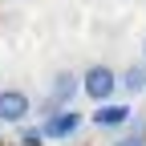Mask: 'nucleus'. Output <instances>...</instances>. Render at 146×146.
Returning a JSON list of instances; mask_svg holds the SVG:
<instances>
[{
	"instance_id": "obj_6",
	"label": "nucleus",
	"mask_w": 146,
	"mask_h": 146,
	"mask_svg": "<svg viewBox=\"0 0 146 146\" xmlns=\"http://www.w3.org/2000/svg\"><path fill=\"white\" fill-rule=\"evenodd\" d=\"M118 81H122V89H126V94H134V98H138L142 89H146V65H130Z\"/></svg>"
},
{
	"instance_id": "obj_1",
	"label": "nucleus",
	"mask_w": 146,
	"mask_h": 146,
	"mask_svg": "<svg viewBox=\"0 0 146 146\" xmlns=\"http://www.w3.org/2000/svg\"><path fill=\"white\" fill-rule=\"evenodd\" d=\"M118 89H122V81H118V73L110 69V65H89V69L81 73V94H85L89 102H98V106L114 102Z\"/></svg>"
},
{
	"instance_id": "obj_4",
	"label": "nucleus",
	"mask_w": 146,
	"mask_h": 146,
	"mask_svg": "<svg viewBox=\"0 0 146 146\" xmlns=\"http://www.w3.org/2000/svg\"><path fill=\"white\" fill-rule=\"evenodd\" d=\"M77 89H81V77H77V73H69V69H61L57 77L49 81V98L57 102L61 110H69V102L77 98Z\"/></svg>"
},
{
	"instance_id": "obj_7",
	"label": "nucleus",
	"mask_w": 146,
	"mask_h": 146,
	"mask_svg": "<svg viewBox=\"0 0 146 146\" xmlns=\"http://www.w3.org/2000/svg\"><path fill=\"white\" fill-rule=\"evenodd\" d=\"M114 146H146V122H134L130 118V130H126Z\"/></svg>"
},
{
	"instance_id": "obj_3",
	"label": "nucleus",
	"mask_w": 146,
	"mask_h": 146,
	"mask_svg": "<svg viewBox=\"0 0 146 146\" xmlns=\"http://www.w3.org/2000/svg\"><path fill=\"white\" fill-rule=\"evenodd\" d=\"M130 114H134L130 106H122V102H106V106H98L94 114H89V122H94L98 130H118V126H130Z\"/></svg>"
},
{
	"instance_id": "obj_2",
	"label": "nucleus",
	"mask_w": 146,
	"mask_h": 146,
	"mask_svg": "<svg viewBox=\"0 0 146 146\" xmlns=\"http://www.w3.org/2000/svg\"><path fill=\"white\" fill-rule=\"evenodd\" d=\"M29 94L25 89H0V126H12V122H25L29 118Z\"/></svg>"
},
{
	"instance_id": "obj_5",
	"label": "nucleus",
	"mask_w": 146,
	"mask_h": 146,
	"mask_svg": "<svg viewBox=\"0 0 146 146\" xmlns=\"http://www.w3.org/2000/svg\"><path fill=\"white\" fill-rule=\"evenodd\" d=\"M77 126H81V114H77V110H61L57 118L41 122V134H45V138H73Z\"/></svg>"
},
{
	"instance_id": "obj_8",
	"label": "nucleus",
	"mask_w": 146,
	"mask_h": 146,
	"mask_svg": "<svg viewBox=\"0 0 146 146\" xmlns=\"http://www.w3.org/2000/svg\"><path fill=\"white\" fill-rule=\"evenodd\" d=\"M41 142H45L41 126H33V130H25V134H21V146H41Z\"/></svg>"
}]
</instances>
